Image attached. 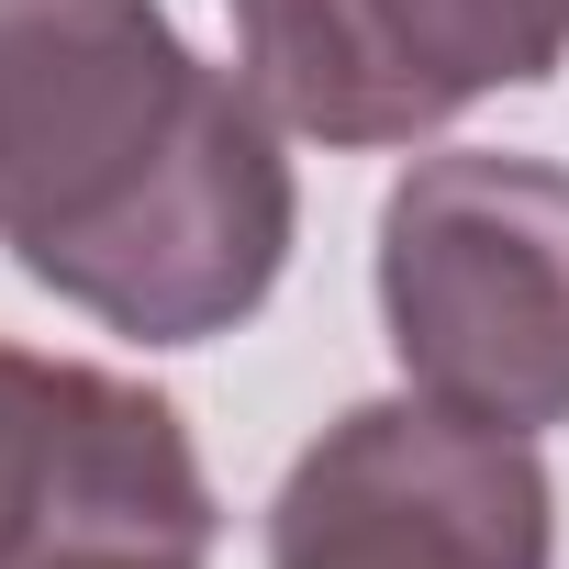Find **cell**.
Segmentation results:
<instances>
[{
	"instance_id": "6da1fadb",
	"label": "cell",
	"mask_w": 569,
	"mask_h": 569,
	"mask_svg": "<svg viewBox=\"0 0 569 569\" xmlns=\"http://www.w3.org/2000/svg\"><path fill=\"white\" fill-rule=\"evenodd\" d=\"M0 246L112 336H234L291 257V157L157 0H0Z\"/></svg>"
},
{
	"instance_id": "7a4b0ae2",
	"label": "cell",
	"mask_w": 569,
	"mask_h": 569,
	"mask_svg": "<svg viewBox=\"0 0 569 569\" xmlns=\"http://www.w3.org/2000/svg\"><path fill=\"white\" fill-rule=\"evenodd\" d=\"M380 313L425 402L502 436L569 425V168L413 157L380 201Z\"/></svg>"
},
{
	"instance_id": "3957f363",
	"label": "cell",
	"mask_w": 569,
	"mask_h": 569,
	"mask_svg": "<svg viewBox=\"0 0 569 569\" xmlns=\"http://www.w3.org/2000/svg\"><path fill=\"white\" fill-rule=\"evenodd\" d=\"M268 569H547V469L425 391L358 402L279 480Z\"/></svg>"
},
{
	"instance_id": "277c9868",
	"label": "cell",
	"mask_w": 569,
	"mask_h": 569,
	"mask_svg": "<svg viewBox=\"0 0 569 569\" xmlns=\"http://www.w3.org/2000/svg\"><path fill=\"white\" fill-rule=\"evenodd\" d=\"M0 569H212V480L146 380L0 347Z\"/></svg>"
},
{
	"instance_id": "5b68a950",
	"label": "cell",
	"mask_w": 569,
	"mask_h": 569,
	"mask_svg": "<svg viewBox=\"0 0 569 569\" xmlns=\"http://www.w3.org/2000/svg\"><path fill=\"white\" fill-rule=\"evenodd\" d=\"M234 68L313 146H413L569 68V0H234Z\"/></svg>"
}]
</instances>
